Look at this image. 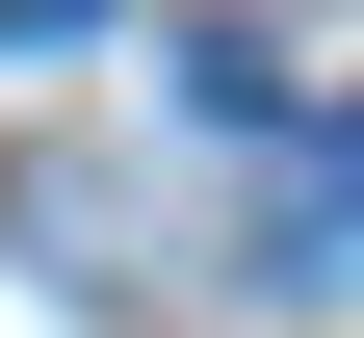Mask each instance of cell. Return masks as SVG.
<instances>
[{
    "label": "cell",
    "mask_w": 364,
    "mask_h": 338,
    "mask_svg": "<svg viewBox=\"0 0 364 338\" xmlns=\"http://www.w3.org/2000/svg\"><path fill=\"white\" fill-rule=\"evenodd\" d=\"M0 26H26V53H53V26H105V0H0Z\"/></svg>",
    "instance_id": "6da1fadb"
}]
</instances>
